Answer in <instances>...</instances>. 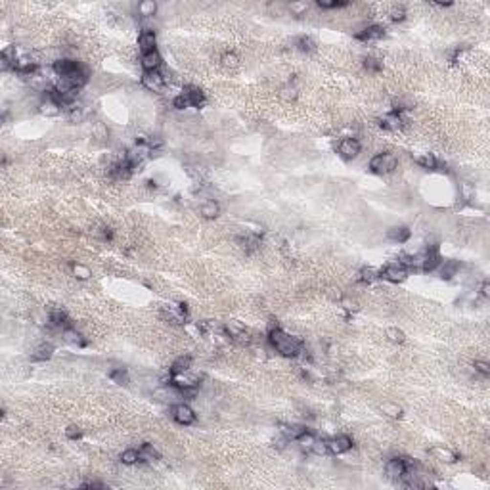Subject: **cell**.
Here are the masks:
<instances>
[{
	"label": "cell",
	"instance_id": "cell-1",
	"mask_svg": "<svg viewBox=\"0 0 490 490\" xmlns=\"http://www.w3.org/2000/svg\"><path fill=\"white\" fill-rule=\"evenodd\" d=\"M268 341L274 347V351L280 353L284 358H297L303 353V349H305V343L299 337H293V335L286 334L280 328L268 330Z\"/></svg>",
	"mask_w": 490,
	"mask_h": 490
},
{
	"label": "cell",
	"instance_id": "cell-2",
	"mask_svg": "<svg viewBox=\"0 0 490 490\" xmlns=\"http://www.w3.org/2000/svg\"><path fill=\"white\" fill-rule=\"evenodd\" d=\"M397 165H399V159H397L395 154H391V152H381V154L372 157V161H370V171H372L374 175H391V173L397 169Z\"/></svg>",
	"mask_w": 490,
	"mask_h": 490
},
{
	"label": "cell",
	"instance_id": "cell-3",
	"mask_svg": "<svg viewBox=\"0 0 490 490\" xmlns=\"http://www.w3.org/2000/svg\"><path fill=\"white\" fill-rule=\"evenodd\" d=\"M52 71L56 73V77H75V75L83 73L85 67L71 58H60L52 64Z\"/></svg>",
	"mask_w": 490,
	"mask_h": 490
},
{
	"label": "cell",
	"instance_id": "cell-4",
	"mask_svg": "<svg viewBox=\"0 0 490 490\" xmlns=\"http://www.w3.org/2000/svg\"><path fill=\"white\" fill-rule=\"evenodd\" d=\"M379 278H383L385 282H391V284H402L408 278V270L402 267L401 263H391L379 272Z\"/></svg>",
	"mask_w": 490,
	"mask_h": 490
},
{
	"label": "cell",
	"instance_id": "cell-5",
	"mask_svg": "<svg viewBox=\"0 0 490 490\" xmlns=\"http://www.w3.org/2000/svg\"><path fill=\"white\" fill-rule=\"evenodd\" d=\"M173 420H175L177 423L184 425V427L194 425L196 423V412H194L192 406H188L186 402H180L177 406H173Z\"/></svg>",
	"mask_w": 490,
	"mask_h": 490
},
{
	"label": "cell",
	"instance_id": "cell-6",
	"mask_svg": "<svg viewBox=\"0 0 490 490\" xmlns=\"http://www.w3.org/2000/svg\"><path fill=\"white\" fill-rule=\"evenodd\" d=\"M337 150H339V156L343 157V159H355V157L360 156L362 146H360V142H358L356 138H343L339 142Z\"/></svg>",
	"mask_w": 490,
	"mask_h": 490
},
{
	"label": "cell",
	"instance_id": "cell-7",
	"mask_svg": "<svg viewBox=\"0 0 490 490\" xmlns=\"http://www.w3.org/2000/svg\"><path fill=\"white\" fill-rule=\"evenodd\" d=\"M385 37V29L381 25H370V27H364L362 31H358L355 35V39L360 41V43H378Z\"/></svg>",
	"mask_w": 490,
	"mask_h": 490
},
{
	"label": "cell",
	"instance_id": "cell-8",
	"mask_svg": "<svg viewBox=\"0 0 490 490\" xmlns=\"http://www.w3.org/2000/svg\"><path fill=\"white\" fill-rule=\"evenodd\" d=\"M142 85L150 92H161L165 87V77L159 71H144L142 75Z\"/></svg>",
	"mask_w": 490,
	"mask_h": 490
},
{
	"label": "cell",
	"instance_id": "cell-9",
	"mask_svg": "<svg viewBox=\"0 0 490 490\" xmlns=\"http://www.w3.org/2000/svg\"><path fill=\"white\" fill-rule=\"evenodd\" d=\"M404 117H402V113H397V111H391L387 113L385 117H381V121H379V127L383 129V131H389V133H399L402 127H404Z\"/></svg>",
	"mask_w": 490,
	"mask_h": 490
},
{
	"label": "cell",
	"instance_id": "cell-10",
	"mask_svg": "<svg viewBox=\"0 0 490 490\" xmlns=\"http://www.w3.org/2000/svg\"><path fill=\"white\" fill-rule=\"evenodd\" d=\"M138 48L142 50V54L157 50V35L154 29H144L138 35Z\"/></svg>",
	"mask_w": 490,
	"mask_h": 490
},
{
	"label": "cell",
	"instance_id": "cell-11",
	"mask_svg": "<svg viewBox=\"0 0 490 490\" xmlns=\"http://www.w3.org/2000/svg\"><path fill=\"white\" fill-rule=\"evenodd\" d=\"M328 446H330V454H345L353 448V439L347 435H337L334 439H328Z\"/></svg>",
	"mask_w": 490,
	"mask_h": 490
},
{
	"label": "cell",
	"instance_id": "cell-12",
	"mask_svg": "<svg viewBox=\"0 0 490 490\" xmlns=\"http://www.w3.org/2000/svg\"><path fill=\"white\" fill-rule=\"evenodd\" d=\"M431 454L435 456V460L445 462V464H456V462L460 460V456H458L454 450L445 448V446H433V448H431Z\"/></svg>",
	"mask_w": 490,
	"mask_h": 490
},
{
	"label": "cell",
	"instance_id": "cell-13",
	"mask_svg": "<svg viewBox=\"0 0 490 490\" xmlns=\"http://www.w3.org/2000/svg\"><path fill=\"white\" fill-rule=\"evenodd\" d=\"M142 67H144V71H159V67L163 64V60H161V54L154 50V52H146V54H142Z\"/></svg>",
	"mask_w": 490,
	"mask_h": 490
},
{
	"label": "cell",
	"instance_id": "cell-14",
	"mask_svg": "<svg viewBox=\"0 0 490 490\" xmlns=\"http://www.w3.org/2000/svg\"><path fill=\"white\" fill-rule=\"evenodd\" d=\"M412 236V230L408 226H393L389 232H387V238L395 244H406Z\"/></svg>",
	"mask_w": 490,
	"mask_h": 490
},
{
	"label": "cell",
	"instance_id": "cell-15",
	"mask_svg": "<svg viewBox=\"0 0 490 490\" xmlns=\"http://www.w3.org/2000/svg\"><path fill=\"white\" fill-rule=\"evenodd\" d=\"M182 94L188 98V102H190L192 108H201L205 104V94L198 87H186V89L182 90Z\"/></svg>",
	"mask_w": 490,
	"mask_h": 490
},
{
	"label": "cell",
	"instance_id": "cell-16",
	"mask_svg": "<svg viewBox=\"0 0 490 490\" xmlns=\"http://www.w3.org/2000/svg\"><path fill=\"white\" fill-rule=\"evenodd\" d=\"M39 111L43 113V115H46V117H56V115H60L64 110H62V106H60V104H56L54 100H50V98L43 96V102L39 104Z\"/></svg>",
	"mask_w": 490,
	"mask_h": 490
},
{
	"label": "cell",
	"instance_id": "cell-17",
	"mask_svg": "<svg viewBox=\"0 0 490 490\" xmlns=\"http://www.w3.org/2000/svg\"><path fill=\"white\" fill-rule=\"evenodd\" d=\"M52 356H54V347H52L50 343H41V345L33 351L31 360H33V362H46V360H50Z\"/></svg>",
	"mask_w": 490,
	"mask_h": 490
},
{
	"label": "cell",
	"instance_id": "cell-18",
	"mask_svg": "<svg viewBox=\"0 0 490 490\" xmlns=\"http://www.w3.org/2000/svg\"><path fill=\"white\" fill-rule=\"evenodd\" d=\"M62 337H64V341L69 343V345H75V347H87V339L79 334L73 326H71V328H67V330H64V332H62Z\"/></svg>",
	"mask_w": 490,
	"mask_h": 490
},
{
	"label": "cell",
	"instance_id": "cell-19",
	"mask_svg": "<svg viewBox=\"0 0 490 490\" xmlns=\"http://www.w3.org/2000/svg\"><path fill=\"white\" fill-rule=\"evenodd\" d=\"M200 213H201V217H203V219L213 221V219H217V217L221 215V205H219L217 201L209 200V201H205V203L201 205Z\"/></svg>",
	"mask_w": 490,
	"mask_h": 490
},
{
	"label": "cell",
	"instance_id": "cell-20",
	"mask_svg": "<svg viewBox=\"0 0 490 490\" xmlns=\"http://www.w3.org/2000/svg\"><path fill=\"white\" fill-rule=\"evenodd\" d=\"M247 330H245V326L242 322H238V320H230V322H226V326H224V334L226 337H230L232 341H236L240 335H244Z\"/></svg>",
	"mask_w": 490,
	"mask_h": 490
},
{
	"label": "cell",
	"instance_id": "cell-21",
	"mask_svg": "<svg viewBox=\"0 0 490 490\" xmlns=\"http://www.w3.org/2000/svg\"><path fill=\"white\" fill-rule=\"evenodd\" d=\"M188 370H192V358L190 356H178L175 362H173V366H171L169 374H171V376H178V374H184V372H188Z\"/></svg>",
	"mask_w": 490,
	"mask_h": 490
},
{
	"label": "cell",
	"instance_id": "cell-22",
	"mask_svg": "<svg viewBox=\"0 0 490 490\" xmlns=\"http://www.w3.org/2000/svg\"><path fill=\"white\" fill-rule=\"evenodd\" d=\"M136 12L140 14V18L150 20V18H154V16L157 14V2H154V0H144V2H140V4H138Z\"/></svg>",
	"mask_w": 490,
	"mask_h": 490
},
{
	"label": "cell",
	"instance_id": "cell-23",
	"mask_svg": "<svg viewBox=\"0 0 490 490\" xmlns=\"http://www.w3.org/2000/svg\"><path fill=\"white\" fill-rule=\"evenodd\" d=\"M416 163L425 171H435L439 167V161L433 154H422L420 157H416Z\"/></svg>",
	"mask_w": 490,
	"mask_h": 490
},
{
	"label": "cell",
	"instance_id": "cell-24",
	"mask_svg": "<svg viewBox=\"0 0 490 490\" xmlns=\"http://www.w3.org/2000/svg\"><path fill=\"white\" fill-rule=\"evenodd\" d=\"M460 270V265L456 261H445L441 263V278L443 280H452Z\"/></svg>",
	"mask_w": 490,
	"mask_h": 490
},
{
	"label": "cell",
	"instance_id": "cell-25",
	"mask_svg": "<svg viewBox=\"0 0 490 490\" xmlns=\"http://www.w3.org/2000/svg\"><path fill=\"white\" fill-rule=\"evenodd\" d=\"M381 412H383L387 418H391V420H399V418H402V408L399 404H395V402H383V404H381Z\"/></svg>",
	"mask_w": 490,
	"mask_h": 490
},
{
	"label": "cell",
	"instance_id": "cell-26",
	"mask_svg": "<svg viewBox=\"0 0 490 490\" xmlns=\"http://www.w3.org/2000/svg\"><path fill=\"white\" fill-rule=\"evenodd\" d=\"M378 278H379V272L372 267L360 268V272H358V282H362V284H372V282L378 280Z\"/></svg>",
	"mask_w": 490,
	"mask_h": 490
},
{
	"label": "cell",
	"instance_id": "cell-27",
	"mask_svg": "<svg viewBox=\"0 0 490 490\" xmlns=\"http://www.w3.org/2000/svg\"><path fill=\"white\" fill-rule=\"evenodd\" d=\"M159 460V454L152 445H144L140 448V462H156Z\"/></svg>",
	"mask_w": 490,
	"mask_h": 490
},
{
	"label": "cell",
	"instance_id": "cell-28",
	"mask_svg": "<svg viewBox=\"0 0 490 490\" xmlns=\"http://www.w3.org/2000/svg\"><path fill=\"white\" fill-rule=\"evenodd\" d=\"M121 462L125 466H134L140 462V450H134V448H127L123 454H121Z\"/></svg>",
	"mask_w": 490,
	"mask_h": 490
},
{
	"label": "cell",
	"instance_id": "cell-29",
	"mask_svg": "<svg viewBox=\"0 0 490 490\" xmlns=\"http://www.w3.org/2000/svg\"><path fill=\"white\" fill-rule=\"evenodd\" d=\"M110 378L117 385H129V374H127L125 368H113L111 372H110Z\"/></svg>",
	"mask_w": 490,
	"mask_h": 490
},
{
	"label": "cell",
	"instance_id": "cell-30",
	"mask_svg": "<svg viewBox=\"0 0 490 490\" xmlns=\"http://www.w3.org/2000/svg\"><path fill=\"white\" fill-rule=\"evenodd\" d=\"M71 272H73V276H75L77 280H89L90 276H92L90 268L85 267V265H81V263H73V265H71Z\"/></svg>",
	"mask_w": 490,
	"mask_h": 490
},
{
	"label": "cell",
	"instance_id": "cell-31",
	"mask_svg": "<svg viewBox=\"0 0 490 490\" xmlns=\"http://www.w3.org/2000/svg\"><path fill=\"white\" fill-rule=\"evenodd\" d=\"M297 50H299V52H314V50H316V43L312 41L311 37H307V35H305V37H299V39H297Z\"/></svg>",
	"mask_w": 490,
	"mask_h": 490
},
{
	"label": "cell",
	"instance_id": "cell-32",
	"mask_svg": "<svg viewBox=\"0 0 490 490\" xmlns=\"http://www.w3.org/2000/svg\"><path fill=\"white\" fill-rule=\"evenodd\" d=\"M311 450L314 452V454H316V456H328V454H330V446H328V441H326V439H316Z\"/></svg>",
	"mask_w": 490,
	"mask_h": 490
},
{
	"label": "cell",
	"instance_id": "cell-33",
	"mask_svg": "<svg viewBox=\"0 0 490 490\" xmlns=\"http://www.w3.org/2000/svg\"><path fill=\"white\" fill-rule=\"evenodd\" d=\"M314 441H316V437L312 435L311 431H305V433H303V435H301V437H299V439H297L295 443L301 446L303 450H311L312 445H314Z\"/></svg>",
	"mask_w": 490,
	"mask_h": 490
},
{
	"label": "cell",
	"instance_id": "cell-34",
	"mask_svg": "<svg viewBox=\"0 0 490 490\" xmlns=\"http://www.w3.org/2000/svg\"><path fill=\"white\" fill-rule=\"evenodd\" d=\"M316 6H318V8H322V10H337V8H345V6H349V2H345V0H332V2L318 0V2H316Z\"/></svg>",
	"mask_w": 490,
	"mask_h": 490
},
{
	"label": "cell",
	"instance_id": "cell-35",
	"mask_svg": "<svg viewBox=\"0 0 490 490\" xmlns=\"http://www.w3.org/2000/svg\"><path fill=\"white\" fill-rule=\"evenodd\" d=\"M280 98L284 100V102H295L297 100V89L293 87V85H286L284 89H282V92H280Z\"/></svg>",
	"mask_w": 490,
	"mask_h": 490
},
{
	"label": "cell",
	"instance_id": "cell-36",
	"mask_svg": "<svg viewBox=\"0 0 490 490\" xmlns=\"http://www.w3.org/2000/svg\"><path fill=\"white\" fill-rule=\"evenodd\" d=\"M387 339L391 341V343H397V345H401V343H404V332L402 330H399V328H389L387 330Z\"/></svg>",
	"mask_w": 490,
	"mask_h": 490
},
{
	"label": "cell",
	"instance_id": "cell-37",
	"mask_svg": "<svg viewBox=\"0 0 490 490\" xmlns=\"http://www.w3.org/2000/svg\"><path fill=\"white\" fill-rule=\"evenodd\" d=\"M381 67H383V64L379 62L378 58H372V56H370V58H366V60H364V69H366V71H370V73H379V71H381Z\"/></svg>",
	"mask_w": 490,
	"mask_h": 490
},
{
	"label": "cell",
	"instance_id": "cell-38",
	"mask_svg": "<svg viewBox=\"0 0 490 490\" xmlns=\"http://www.w3.org/2000/svg\"><path fill=\"white\" fill-rule=\"evenodd\" d=\"M223 66L224 67H230V69H234V67L240 66V58L234 54V52H226L223 56Z\"/></svg>",
	"mask_w": 490,
	"mask_h": 490
},
{
	"label": "cell",
	"instance_id": "cell-39",
	"mask_svg": "<svg viewBox=\"0 0 490 490\" xmlns=\"http://www.w3.org/2000/svg\"><path fill=\"white\" fill-rule=\"evenodd\" d=\"M288 8H290L291 14H295V16H303V14L309 10V4H307V2H291Z\"/></svg>",
	"mask_w": 490,
	"mask_h": 490
},
{
	"label": "cell",
	"instance_id": "cell-40",
	"mask_svg": "<svg viewBox=\"0 0 490 490\" xmlns=\"http://www.w3.org/2000/svg\"><path fill=\"white\" fill-rule=\"evenodd\" d=\"M473 368H475V372H479V374L485 376V378H489L490 376V364L489 362H485V360H475Z\"/></svg>",
	"mask_w": 490,
	"mask_h": 490
},
{
	"label": "cell",
	"instance_id": "cell-41",
	"mask_svg": "<svg viewBox=\"0 0 490 490\" xmlns=\"http://www.w3.org/2000/svg\"><path fill=\"white\" fill-rule=\"evenodd\" d=\"M406 20V8L404 6H397V8H393V12H391V22H404Z\"/></svg>",
	"mask_w": 490,
	"mask_h": 490
},
{
	"label": "cell",
	"instance_id": "cell-42",
	"mask_svg": "<svg viewBox=\"0 0 490 490\" xmlns=\"http://www.w3.org/2000/svg\"><path fill=\"white\" fill-rule=\"evenodd\" d=\"M173 108H177V110H186V108H192V106H190V102H188V98H186L184 94H178V96H175V100H173Z\"/></svg>",
	"mask_w": 490,
	"mask_h": 490
},
{
	"label": "cell",
	"instance_id": "cell-43",
	"mask_svg": "<svg viewBox=\"0 0 490 490\" xmlns=\"http://www.w3.org/2000/svg\"><path fill=\"white\" fill-rule=\"evenodd\" d=\"M81 435H83V431L77 425H69L66 429V437L69 441H77V439H81Z\"/></svg>",
	"mask_w": 490,
	"mask_h": 490
},
{
	"label": "cell",
	"instance_id": "cell-44",
	"mask_svg": "<svg viewBox=\"0 0 490 490\" xmlns=\"http://www.w3.org/2000/svg\"><path fill=\"white\" fill-rule=\"evenodd\" d=\"M92 133H94L96 138H100V140L108 138V129H106L102 123H96V125H94V129H92Z\"/></svg>",
	"mask_w": 490,
	"mask_h": 490
},
{
	"label": "cell",
	"instance_id": "cell-45",
	"mask_svg": "<svg viewBox=\"0 0 490 490\" xmlns=\"http://www.w3.org/2000/svg\"><path fill=\"white\" fill-rule=\"evenodd\" d=\"M83 489H106L104 483H96V481H90V483H85Z\"/></svg>",
	"mask_w": 490,
	"mask_h": 490
},
{
	"label": "cell",
	"instance_id": "cell-46",
	"mask_svg": "<svg viewBox=\"0 0 490 490\" xmlns=\"http://www.w3.org/2000/svg\"><path fill=\"white\" fill-rule=\"evenodd\" d=\"M102 240H104V242H111L113 240L111 228H104V230H102Z\"/></svg>",
	"mask_w": 490,
	"mask_h": 490
},
{
	"label": "cell",
	"instance_id": "cell-47",
	"mask_svg": "<svg viewBox=\"0 0 490 490\" xmlns=\"http://www.w3.org/2000/svg\"><path fill=\"white\" fill-rule=\"evenodd\" d=\"M481 295H483L485 299H489L490 297V284L489 282H483V286H481Z\"/></svg>",
	"mask_w": 490,
	"mask_h": 490
}]
</instances>
